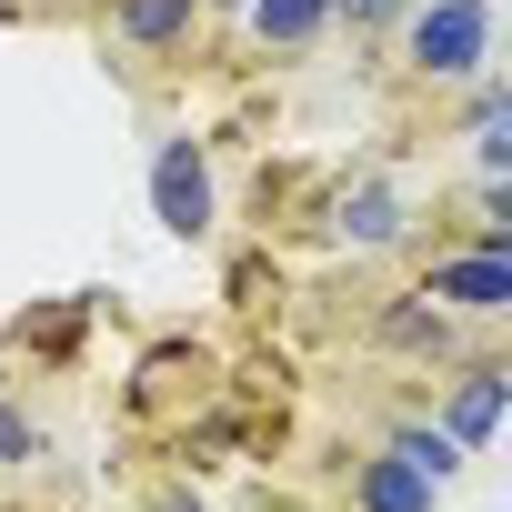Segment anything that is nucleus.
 Segmentation results:
<instances>
[{
    "mask_svg": "<svg viewBox=\"0 0 512 512\" xmlns=\"http://www.w3.org/2000/svg\"><path fill=\"white\" fill-rule=\"evenodd\" d=\"M422 292H432L452 322L492 332V322H512V251H502V241H452V251L422 262Z\"/></svg>",
    "mask_w": 512,
    "mask_h": 512,
    "instance_id": "20e7f679",
    "label": "nucleus"
},
{
    "mask_svg": "<svg viewBox=\"0 0 512 512\" xmlns=\"http://www.w3.org/2000/svg\"><path fill=\"white\" fill-rule=\"evenodd\" d=\"M81 312H91V302H61V312H41V322H21V352H41V362H61V352L81 342Z\"/></svg>",
    "mask_w": 512,
    "mask_h": 512,
    "instance_id": "ddd939ff",
    "label": "nucleus"
},
{
    "mask_svg": "<svg viewBox=\"0 0 512 512\" xmlns=\"http://www.w3.org/2000/svg\"><path fill=\"white\" fill-rule=\"evenodd\" d=\"M422 201L402 191V181H382V171H362V181H342L332 191V211H322V231L342 241V251H412L422 241Z\"/></svg>",
    "mask_w": 512,
    "mask_h": 512,
    "instance_id": "0eeeda50",
    "label": "nucleus"
},
{
    "mask_svg": "<svg viewBox=\"0 0 512 512\" xmlns=\"http://www.w3.org/2000/svg\"><path fill=\"white\" fill-rule=\"evenodd\" d=\"M402 0H332V31H392Z\"/></svg>",
    "mask_w": 512,
    "mask_h": 512,
    "instance_id": "4468645a",
    "label": "nucleus"
},
{
    "mask_svg": "<svg viewBox=\"0 0 512 512\" xmlns=\"http://www.w3.org/2000/svg\"><path fill=\"white\" fill-rule=\"evenodd\" d=\"M362 332H372V352H382V362H412V372H442V362H462V352H472V322H452L422 282L382 292Z\"/></svg>",
    "mask_w": 512,
    "mask_h": 512,
    "instance_id": "7ed1b4c3",
    "label": "nucleus"
},
{
    "mask_svg": "<svg viewBox=\"0 0 512 512\" xmlns=\"http://www.w3.org/2000/svg\"><path fill=\"white\" fill-rule=\"evenodd\" d=\"M462 151H472V171H512V91H502V71L462 81Z\"/></svg>",
    "mask_w": 512,
    "mask_h": 512,
    "instance_id": "9b49d317",
    "label": "nucleus"
},
{
    "mask_svg": "<svg viewBox=\"0 0 512 512\" xmlns=\"http://www.w3.org/2000/svg\"><path fill=\"white\" fill-rule=\"evenodd\" d=\"M382 452H392V462H412L432 492H452V482L472 472V452L432 422V402H392V412H382Z\"/></svg>",
    "mask_w": 512,
    "mask_h": 512,
    "instance_id": "6e6552de",
    "label": "nucleus"
},
{
    "mask_svg": "<svg viewBox=\"0 0 512 512\" xmlns=\"http://www.w3.org/2000/svg\"><path fill=\"white\" fill-rule=\"evenodd\" d=\"M241 41L262 51V61H302L332 41V0H251L241 11Z\"/></svg>",
    "mask_w": 512,
    "mask_h": 512,
    "instance_id": "1a4fd4ad",
    "label": "nucleus"
},
{
    "mask_svg": "<svg viewBox=\"0 0 512 512\" xmlns=\"http://www.w3.org/2000/svg\"><path fill=\"white\" fill-rule=\"evenodd\" d=\"M91 21H101V51H121L131 71H161L211 31L201 0H91Z\"/></svg>",
    "mask_w": 512,
    "mask_h": 512,
    "instance_id": "423d86ee",
    "label": "nucleus"
},
{
    "mask_svg": "<svg viewBox=\"0 0 512 512\" xmlns=\"http://www.w3.org/2000/svg\"><path fill=\"white\" fill-rule=\"evenodd\" d=\"M31 11H91V0H31Z\"/></svg>",
    "mask_w": 512,
    "mask_h": 512,
    "instance_id": "dca6fc26",
    "label": "nucleus"
},
{
    "mask_svg": "<svg viewBox=\"0 0 512 512\" xmlns=\"http://www.w3.org/2000/svg\"><path fill=\"white\" fill-rule=\"evenodd\" d=\"M392 61L422 91H462L492 71V0H402L392 21Z\"/></svg>",
    "mask_w": 512,
    "mask_h": 512,
    "instance_id": "f257e3e1",
    "label": "nucleus"
},
{
    "mask_svg": "<svg viewBox=\"0 0 512 512\" xmlns=\"http://www.w3.org/2000/svg\"><path fill=\"white\" fill-rule=\"evenodd\" d=\"M151 221L171 241H211L221 231V181H211V141L201 131H161L151 141Z\"/></svg>",
    "mask_w": 512,
    "mask_h": 512,
    "instance_id": "f03ea898",
    "label": "nucleus"
},
{
    "mask_svg": "<svg viewBox=\"0 0 512 512\" xmlns=\"http://www.w3.org/2000/svg\"><path fill=\"white\" fill-rule=\"evenodd\" d=\"M342 502H352V512H432L442 492H432L412 462H392V452L372 442V452H352V462H342Z\"/></svg>",
    "mask_w": 512,
    "mask_h": 512,
    "instance_id": "9d476101",
    "label": "nucleus"
},
{
    "mask_svg": "<svg viewBox=\"0 0 512 512\" xmlns=\"http://www.w3.org/2000/svg\"><path fill=\"white\" fill-rule=\"evenodd\" d=\"M41 452H51V422H41L11 382H0V472H31Z\"/></svg>",
    "mask_w": 512,
    "mask_h": 512,
    "instance_id": "f8f14e48",
    "label": "nucleus"
},
{
    "mask_svg": "<svg viewBox=\"0 0 512 512\" xmlns=\"http://www.w3.org/2000/svg\"><path fill=\"white\" fill-rule=\"evenodd\" d=\"M502 402H512V362H502V352H462V362H442V372H432V422H442L472 462L492 452Z\"/></svg>",
    "mask_w": 512,
    "mask_h": 512,
    "instance_id": "39448f33",
    "label": "nucleus"
},
{
    "mask_svg": "<svg viewBox=\"0 0 512 512\" xmlns=\"http://www.w3.org/2000/svg\"><path fill=\"white\" fill-rule=\"evenodd\" d=\"M151 512H211V502H201L191 482H161V492H151Z\"/></svg>",
    "mask_w": 512,
    "mask_h": 512,
    "instance_id": "2eb2a0df",
    "label": "nucleus"
}]
</instances>
